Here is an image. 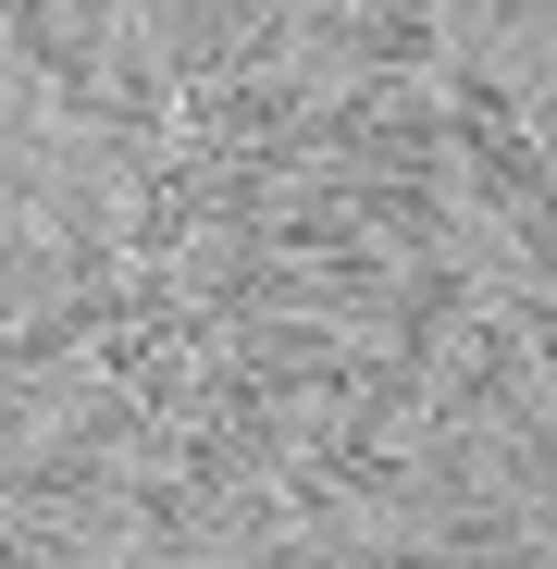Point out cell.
Returning a JSON list of instances; mask_svg holds the SVG:
<instances>
[{"label":"cell","instance_id":"obj_1","mask_svg":"<svg viewBox=\"0 0 557 569\" xmlns=\"http://www.w3.org/2000/svg\"><path fill=\"white\" fill-rule=\"evenodd\" d=\"M50 298H62V260H50L38 199H0V335H13V322H38Z\"/></svg>","mask_w":557,"mask_h":569}]
</instances>
